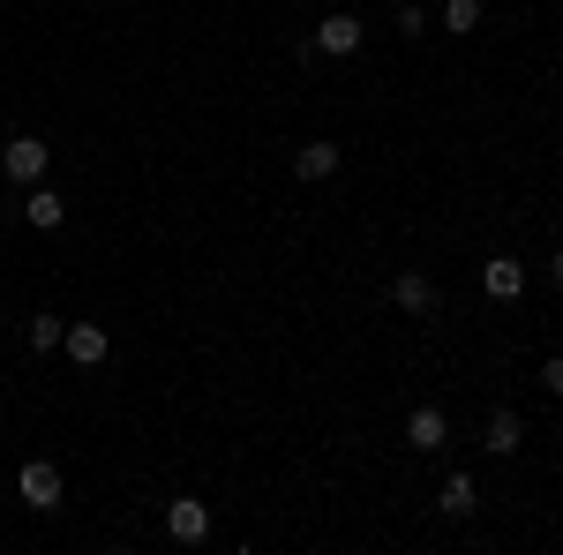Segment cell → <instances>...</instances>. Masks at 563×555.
Listing matches in <instances>:
<instances>
[{"label":"cell","mask_w":563,"mask_h":555,"mask_svg":"<svg viewBox=\"0 0 563 555\" xmlns=\"http://www.w3.org/2000/svg\"><path fill=\"white\" fill-rule=\"evenodd\" d=\"M339 158H346L339 143H301V151H294V180H331Z\"/></svg>","instance_id":"obj_11"},{"label":"cell","mask_w":563,"mask_h":555,"mask_svg":"<svg viewBox=\"0 0 563 555\" xmlns=\"http://www.w3.org/2000/svg\"><path fill=\"white\" fill-rule=\"evenodd\" d=\"M451 38H466V31H481V0H443V15H435Z\"/></svg>","instance_id":"obj_14"},{"label":"cell","mask_w":563,"mask_h":555,"mask_svg":"<svg viewBox=\"0 0 563 555\" xmlns=\"http://www.w3.org/2000/svg\"><path fill=\"white\" fill-rule=\"evenodd\" d=\"M549 286H563V248H556V256H549Z\"/></svg>","instance_id":"obj_16"},{"label":"cell","mask_w":563,"mask_h":555,"mask_svg":"<svg viewBox=\"0 0 563 555\" xmlns=\"http://www.w3.org/2000/svg\"><path fill=\"white\" fill-rule=\"evenodd\" d=\"M481 451H488V458H519V451H526V421L511 413V406H496V413H488V428H481Z\"/></svg>","instance_id":"obj_6"},{"label":"cell","mask_w":563,"mask_h":555,"mask_svg":"<svg viewBox=\"0 0 563 555\" xmlns=\"http://www.w3.org/2000/svg\"><path fill=\"white\" fill-rule=\"evenodd\" d=\"M316 53H331V60H353V53H361V15L331 8V15L316 23Z\"/></svg>","instance_id":"obj_4"},{"label":"cell","mask_w":563,"mask_h":555,"mask_svg":"<svg viewBox=\"0 0 563 555\" xmlns=\"http://www.w3.org/2000/svg\"><path fill=\"white\" fill-rule=\"evenodd\" d=\"M406 443H413L421 458H435V451L451 443V413H443V406H413V413H406Z\"/></svg>","instance_id":"obj_5"},{"label":"cell","mask_w":563,"mask_h":555,"mask_svg":"<svg viewBox=\"0 0 563 555\" xmlns=\"http://www.w3.org/2000/svg\"><path fill=\"white\" fill-rule=\"evenodd\" d=\"M435 511H443V518H474L481 511V480H474V473H451L443 496H435Z\"/></svg>","instance_id":"obj_10"},{"label":"cell","mask_w":563,"mask_h":555,"mask_svg":"<svg viewBox=\"0 0 563 555\" xmlns=\"http://www.w3.org/2000/svg\"><path fill=\"white\" fill-rule=\"evenodd\" d=\"M481 293L511 308V300L526 293V263H519V256H488V263H481Z\"/></svg>","instance_id":"obj_7"},{"label":"cell","mask_w":563,"mask_h":555,"mask_svg":"<svg viewBox=\"0 0 563 555\" xmlns=\"http://www.w3.org/2000/svg\"><path fill=\"white\" fill-rule=\"evenodd\" d=\"M23 218H31L38 233H53V225L68 218V203H60V188H38V180H31V196H23Z\"/></svg>","instance_id":"obj_12"},{"label":"cell","mask_w":563,"mask_h":555,"mask_svg":"<svg viewBox=\"0 0 563 555\" xmlns=\"http://www.w3.org/2000/svg\"><path fill=\"white\" fill-rule=\"evenodd\" d=\"M166 533H174L180 548H203V541H211V503H196V496H174V503H166Z\"/></svg>","instance_id":"obj_3"},{"label":"cell","mask_w":563,"mask_h":555,"mask_svg":"<svg viewBox=\"0 0 563 555\" xmlns=\"http://www.w3.org/2000/svg\"><path fill=\"white\" fill-rule=\"evenodd\" d=\"M15 496H23L31 511H60V466H53V458H31V466L15 473Z\"/></svg>","instance_id":"obj_2"},{"label":"cell","mask_w":563,"mask_h":555,"mask_svg":"<svg viewBox=\"0 0 563 555\" xmlns=\"http://www.w3.org/2000/svg\"><path fill=\"white\" fill-rule=\"evenodd\" d=\"M60 338H68V323H60L53 308H38V315L23 323V345H31V353H60Z\"/></svg>","instance_id":"obj_13"},{"label":"cell","mask_w":563,"mask_h":555,"mask_svg":"<svg viewBox=\"0 0 563 555\" xmlns=\"http://www.w3.org/2000/svg\"><path fill=\"white\" fill-rule=\"evenodd\" d=\"M45 166H53V151H45L38 135H8V143H0V173H8V180L31 188V180H45Z\"/></svg>","instance_id":"obj_1"},{"label":"cell","mask_w":563,"mask_h":555,"mask_svg":"<svg viewBox=\"0 0 563 555\" xmlns=\"http://www.w3.org/2000/svg\"><path fill=\"white\" fill-rule=\"evenodd\" d=\"M541 390H549V398H563V353H549V360H541Z\"/></svg>","instance_id":"obj_15"},{"label":"cell","mask_w":563,"mask_h":555,"mask_svg":"<svg viewBox=\"0 0 563 555\" xmlns=\"http://www.w3.org/2000/svg\"><path fill=\"white\" fill-rule=\"evenodd\" d=\"M60 353H68L76 368H98V360L113 353V338H106V323H68V338H60Z\"/></svg>","instance_id":"obj_9"},{"label":"cell","mask_w":563,"mask_h":555,"mask_svg":"<svg viewBox=\"0 0 563 555\" xmlns=\"http://www.w3.org/2000/svg\"><path fill=\"white\" fill-rule=\"evenodd\" d=\"M390 308H406V315H435V278H429V270H398V278H390Z\"/></svg>","instance_id":"obj_8"}]
</instances>
